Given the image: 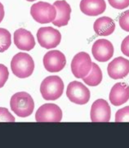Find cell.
Segmentation results:
<instances>
[{
	"instance_id": "d4e9b609",
	"label": "cell",
	"mask_w": 129,
	"mask_h": 148,
	"mask_svg": "<svg viewBox=\"0 0 129 148\" xmlns=\"http://www.w3.org/2000/svg\"><path fill=\"white\" fill-rule=\"evenodd\" d=\"M121 51L125 56L129 58V35L123 40L121 44Z\"/></svg>"
},
{
	"instance_id": "44dd1931",
	"label": "cell",
	"mask_w": 129,
	"mask_h": 148,
	"mask_svg": "<svg viewBox=\"0 0 129 148\" xmlns=\"http://www.w3.org/2000/svg\"><path fill=\"white\" fill-rule=\"evenodd\" d=\"M119 23L122 29L127 32H129V10L120 15Z\"/></svg>"
},
{
	"instance_id": "d6986e66",
	"label": "cell",
	"mask_w": 129,
	"mask_h": 148,
	"mask_svg": "<svg viewBox=\"0 0 129 148\" xmlns=\"http://www.w3.org/2000/svg\"><path fill=\"white\" fill-rule=\"evenodd\" d=\"M12 43V35L8 29L0 28V53L7 51Z\"/></svg>"
},
{
	"instance_id": "cb8c5ba5",
	"label": "cell",
	"mask_w": 129,
	"mask_h": 148,
	"mask_svg": "<svg viewBox=\"0 0 129 148\" xmlns=\"http://www.w3.org/2000/svg\"><path fill=\"white\" fill-rule=\"evenodd\" d=\"M110 5L116 9L122 10L129 6V0H108Z\"/></svg>"
},
{
	"instance_id": "7c38bea8",
	"label": "cell",
	"mask_w": 129,
	"mask_h": 148,
	"mask_svg": "<svg viewBox=\"0 0 129 148\" xmlns=\"http://www.w3.org/2000/svg\"><path fill=\"white\" fill-rule=\"evenodd\" d=\"M107 72L113 79H124L129 74V61L123 57L116 58L108 65Z\"/></svg>"
},
{
	"instance_id": "9a60e30c",
	"label": "cell",
	"mask_w": 129,
	"mask_h": 148,
	"mask_svg": "<svg viewBox=\"0 0 129 148\" xmlns=\"http://www.w3.org/2000/svg\"><path fill=\"white\" fill-rule=\"evenodd\" d=\"M129 100V86L125 83H117L111 88L110 101L115 106L123 105Z\"/></svg>"
},
{
	"instance_id": "2e32d148",
	"label": "cell",
	"mask_w": 129,
	"mask_h": 148,
	"mask_svg": "<svg viewBox=\"0 0 129 148\" xmlns=\"http://www.w3.org/2000/svg\"><path fill=\"white\" fill-rule=\"evenodd\" d=\"M83 13L90 16L102 14L106 9L105 0H81L79 5Z\"/></svg>"
},
{
	"instance_id": "4316f807",
	"label": "cell",
	"mask_w": 129,
	"mask_h": 148,
	"mask_svg": "<svg viewBox=\"0 0 129 148\" xmlns=\"http://www.w3.org/2000/svg\"><path fill=\"white\" fill-rule=\"evenodd\" d=\"M26 1H28V2H33V1H35V0H26Z\"/></svg>"
},
{
	"instance_id": "ba28073f",
	"label": "cell",
	"mask_w": 129,
	"mask_h": 148,
	"mask_svg": "<svg viewBox=\"0 0 129 148\" xmlns=\"http://www.w3.org/2000/svg\"><path fill=\"white\" fill-rule=\"evenodd\" d=\"M35 119L37 122H60L62 119V111L57 105L47 103L38 108Z\"/></svg>"
},
{
	"instance_id": "ac0fdd59",
	"label": "cell",
	"mask_w": 129,
	"mask_h": 148,
	"mask_svg": "<svg viewBox=\"0 0 129 148\" xmlns=\"http://www.w3.org/2000/svg\"><path fill=\"white\" fill-rule=\"evenodd\" d=\"M102 78H103L102 72H101V70H100L99 66H97L96 63L92 62V67H91L90 73L82 79L84 81L87 85L95 87L99 85L101 83Z\"/></svg>"
},
{
	"instance_id": "5b68a950",
	"label": "cell",
	"mask_w": 129,
	"mask_h": 148,
	"mask_svg": "<svg viewBox=\"0 0 129 148\" xmlns=\"http://www.w3.org/2000/svg\"><path fill=\"white\" fill-rule=\"evenodd\" d=\"M66 96L71 102L78 105H85L89 100L91 93L84 84L78 81H72L66 89Z\"/></svg>"
},
{
	"instance_id": "ffe728a7",
	"label": "cell",
	"mask_w": 129,
	"mask_h": 148,
	"mask_svg": "<svg viewBox=\"0 0 129 148\" xmlns=\"http://www.w3.org/2000/svg\"><path fill=\"white\" fill-rule=\"evenodd\" d=\"M115 122H129V106H125L116 112Z\"/></svg>"
},
{
	"instance_id": "3957f363",
	"label": "cell",
	"mask_w": 129,
	"mask_h": 148,
	"mask_svg": "<svg viewBox=\"0 0 129 148\" xmlns=\"http://www.w3.org/2000/svg\"><path fill=\"white\" fill-rule=\"evenodd\" d=\"M64 92V83L59 76L53 75L44 79L40 85V92L43 99L55 101L60 98Z\"/></svg>"
},
{
	"instance_id": "7402d4cb",
	"label": "cell",
	"mask_w": 129,
	"mask_h": 148,
	"mask_svg": "<svg viewBox=\"0 0 129 148\" xmlns=\"http://www.w3.org/2000/svg\"><path fill=\"white\" fill-rule=\"evenodd\" d=\"M0 122H15L13 115L4 107H0Z\"/></svg>"
},
{
	"instance_id": "7a4b0ae2",
	"label": "cell",
	"mask_w": 129,
	"mask_h": 148,
	"mask_svg": "<svg viewBox=\"0 0 129 148\" xmlns=\"http://www.w3.org/2000/svg\"><path fill=\"white\" fill-rule=\"evenodd\" d=\"M11 69L14 75L20 79H25L33 74L34 62L28 53H19L12 59Z\"/></svg>"
},
{
	"instance_id": "8fae6325",
	"label": "cell",
	"mask_w": 129,
	"mask_h": 148,
	"mask_svg": "<svg viewBox=\"0 0 129 148\" xmlns=\"http://www.w3.org/2000/svg\"><path fill=\"white\" fill-rule=\"evenodd\" d=\"M92 122H109L111 117V109L108 102L104 99H98L91 105L90 112Z\"/></svg>"
},
{
	"instance_id": "6da1fadb",
	"label": "cell",
	"mask_w": 129,
	"mask_h": 148,
	"mask_svg": "<svg viewBox=\"0 0 129 148\" xmlns=\"http://www.w3.org/2000/svg\"><path fill=\"white\" fill-rule=\"evenodd\" d=\"M10 106L17 116L25 118L32 115L34 110V101L29 93L19 92L11 97Z\"/></svg>"
},
{
	"instance_id": "30bf717a",
	"label": "cell",
	"mask_w": 129,
	"mask_h": 148,
	"mask_svg": "<svg viewBox=\"0 0 129 148\" xmlns=\"http://www.w3.org/2000/svg\"><path fill=\"white\" fill-rule=\"evenodd\" d=\"M91 53L96 61L108 62L114 55V46L107 39H97L92 45Z\"/></svg>"
},
{
	"instance_id": "603a6c76",
	"label": "cell",
	"mask_w": 129,
	"mask_h": 148,
	"mask_svg": "<svg viewBox=\"0 0 129 148\" xmlns=\"http://www.w3.org/2000/svg\"><path fill=\"white\" fill-rule=\"evenodd\" d=\"M8 76H9V71L8 67L0 64V88L4 86L6 82L8 79Z\"/></svg>"
},
{
	"instance_id": "8992f818",
	"label": "cell",
	"mask_w": 129,
	"mask_h": 148,
	"mask_svg": "<svg viewBox=\"0 0 129 148\" xmlns=\"http://www.w3.org/2000/svg\"><path fill=\"white\" fill-rule=\"evenodd\" d=\"M92 62L89 54L81 52L76 54L71 62V71L78 79H83L91 70Z\"/></svg>"
},
{
	"instance_id": "5bb4252c",
	"label": "cell",
	"mask_w": 129,
	"mask_h": 148,
	"mask_svg": "<svg viewBox=\"0 0 129 148\" xmlns=\"http://www.w3.org/2000/svg\"><path fill=\"white\" fill-rule=\"evenodd\" d=\"M53 5L57 9V17L53 21V24L58 27L67 25L70 20L71 14V8L70 4L65 0H58Z\"/></svg>"
},
{
	"instance_id": "52a82bcc",
	"label": "cell",
	"mask_w": 129,
	"mask_h": 148,
	"mask_svg": "<svg viewBox=\"0 0 129 148\" xmlns=\"http://www.w3.org/2000/svg\"><path fill=\"white\" fill-rule=\"evenodd\" d=\"M37 38L39 45L47 49L57 47L61 40V34L58 29L53 27H41L37 32Z\"/></svg>"
},
{
	"instance_id": "277c9868",
	"label": "cell",
	"mask_w": 129,
	"mask_h": 148,
	"mask_svg": "<svg viewBox=\"0 0 129 148\" xmlns=\"http://www.w3.org/2000/svg\"><path fill=\"white\" fill-rule=\"evenodd\" d=\"M30 14L35 21L40 24H47L56 19L57 9L54 5L46 2H38L31 6Z\"/></svg>"
},
{
	"instance_id": "e0dca14e",
	"label": "cell",
	"mask_w": 129,
	"mask_h": 148,
	"mask_svg": "<svg viewBox=\"0 0 129 148\" xmlns=\"http://www.w3.org/2000/svg\"><path fill=\"white\" fill-rule=\"evenodd\" d=\"M93 29L95 33L99 36H108L114 33L115 22L109 16H102L94 22Z\"/></svg>"
},
{
	"instance_id": "484cf974",
	"label": "cell",
	"mask_w": 129,
	"mask_h": 148,
	"mask_svg": "<svg viewBox=\"0 0 129 148\" xmlns=\"http://www.w3.org/2000/svg\"><path fill=\"white\" fill-rule=\"evenodd\" d=\"M5 12H4V8H3V5L0 3V23L2 22V21L3 20L4 17Z\"/></svg>"
},
{
	"instance_id": "9c48e42d",
	"label": "cell",
	"mask_w": 129,
	"mask_h": 148,
	"mask_svg": "<svg viewBox=\"0 0 129 148\" xmlns=\"http://www.w3.org/2000/svg\"><path fill=\"white\" fill-rule=\"evenodd\" d=\"M66 65V56L58 50L49 51L43 57V66L48 72H60L65 68Z\"/></svg>"
},
{
	"instance_id": "4fadbf2b",
	"label": "cell",
	"mask_w": 129,
	"mask_h": 148,
	"mask_svg": "<svg viewBox=\"0 0 129 148\" xmlns=\"http://www.w3.org/2000/svg\"><path fill=\"white\" fill-rule=\"evenodd\" d=\"M14 43L20 50L29 52L35 46L33 34L24 28H20L14 32Z\"/></svg>"
}]
</instances>
